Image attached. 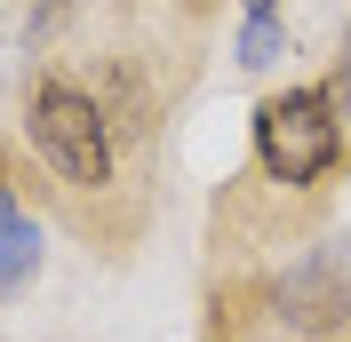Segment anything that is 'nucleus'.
<instances>
[{
	"label": "nucleus",
	"mask_w": 351,
	"mask_h": 342,
	"mask_svg": "<svg viewBox=\"0 0 351 342\" xmlns=\"http://www.w3.org/2000/svg\"><path fill=\"white\" fill-rule=\"evenodd\" d=\"M24 128H32V151L56 168V183H72V192H104L112 183V120L72 80H40L32 88Z\"/></svg>",
	"instance_id": "obj_1"
},
{
	"label": "nucleus",
	"mask_w": 351,
	"mask_h": 342,
	"mask_svg": "<svg viewBox=\"0 0 351 342\" xmlns=\"http://www.w3.org/2000/svg\"><path fill=\"white\" fill-rule=\"evenodd\" d=\"M256 159L271 183H287V192H304V183H319V175L343 159V128H335V111L319 88H287V96H271V104L256 111Z\"/></svg>",
	"instance_id": "obj_2"
},
{
	"label": "nucleus",
	"mask_w": 351,
	"mask_h": 342,
	"mask_svg": "<svg viewBox=\"0 0 351 342\" xmlns=\"http://www.w3.org/2000/svg\"><path fill=\"white\" fill-rule=\"evenodd\" d=\"M271 302H280V319L295 326V334H335V326H351V239L304 247V255L280 271Z\"/></svg>",
	"instance_id": "obj_3"
},
{
	"label": "nucleus",
	"mask_w": 351,
	"mask_h": 342,
	"mask_svg": "<svg viewBox=\"0 0 351 342\" xmlns=\"http://www.w3.org/2000/svg\"><path fill=\"white\" fill-rule=\"evenodd\" d=\"M32 271H40V231H32V215L8 199V183H0V295H16Z\"/></svg>",
	"instance_id": "obj_4"
},
{
	"label": "nucleus",
	"mask_w": 351,
	"mask_h": 342,
	"mask_svg": "<svg viewBox=\"0 0 351 342\" xmlns=\"http://www.w3.org/2000/svg\"><path fill=\"white\" fill-rule=\"evenodd\" d=\"M271 56H280V16H247V32H240V64L263 72Z\"/></svg>",
	"instance_id": "obj_5"
},
{
	"label": "nucleus",
	"mask_w": 351,
	"mask_h": 342,
	"mask_svg": "<svg viewBox=\"0 0 351 342\" xmlns=\"http://www.w3.org/2000/svg\"><path fill=\"white\" fill-rule=\"evenodd\" d=\"M328 96V111H335V128H343V144H351V40H343V56H335V80L319 88Z\"/></svg>",
	"instance_id": "obj_6"
},
{
	"label": "nucleus",
	"mask_w": 351,
	"mask_h": 342,
	"mask_svg": "<svg viewBox=\"0 0 351 342\" xmlns=\"http://www.w3.org/2000/svg\"><path fill=\"white\" fill-rule=\"evenodd\" d=\"M247 16H271V0H247Z\"/></svg>",
	"instance_id": "obj_7"
}]
</instances>
